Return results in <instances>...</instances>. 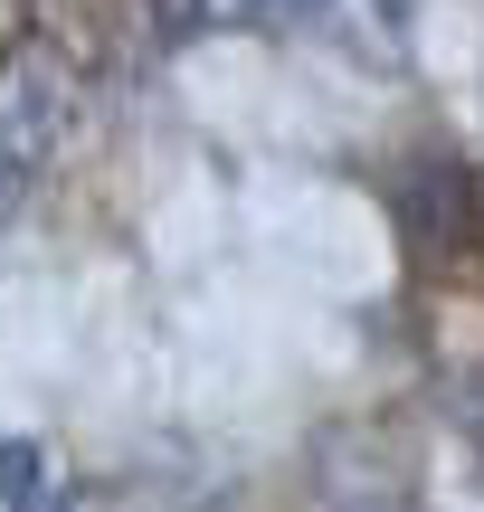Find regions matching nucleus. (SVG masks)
I'll return each mask as SVG.
<instances>
[{"label": "nucleus", "instance_id": "423d86ee", "mask_svg": "<svg viewBox=\"0 0 484 512\" xmlns=\"http://www.w3.org/2000/svg\"><path fill=\"white\" fill-rule=\"evenodd\" d=\"M10 209H19V171L0 162V219H10Z\"/></svg>", "mask_w": 484, "mask_h": 512}, {"label": "nucleus", "instance_id": "f03ea898", "mask_svg": "<svg viewBox=\"0 0 484 512\" xmlns=\"http://www.w3.org/2000/svg\"><path fill=\"white\" fill-rule=\"evenodd\" d=\"M323 512H418L409 484H399V465L380 456V446L361 437H323V484H314Z\"/></svg>", "mask_w": 484, "mask_h": 512}, {"label": "nucleus", "instance_id": "39448f33", "mask_svg": "<svg viewBox=\"0 0 484 512\" xmlns=\"http://www.w3.org/2000/svg\"><path fill=\"white\" fill-rule=\"evenodd\" d=\"M38 484H48V456L29 437H0V512H29Z\"/></svg>", "mask_w": 484, "mask_h": 512}, {"label": "nucleus", "instance_id": "7ed1b4c3", "mask_svg": "<svg viewBox=\"0 0 484 512\" xmlns=\"http://www.w3.org/2000/svg\"><path fill=\"white\" fill-rule=\"evenodd\" d=\"M399 219H409L418 247H456V238L475 228V190H466V171H456V162H418L409 181H399Z\"/></svg>", "mask_w": 484, "mask_h": 512}, {"label": "nucleus", "instance_id": "f257e3e1", "mask_svg": "<svg viewBox=\"0 0 484 512\" xmlns=\"http://www.w3.org/2000/svg\"><path fill=\"white\" fill-rule=\"evenodd\" d=\"M67 114H76V76L48 38H10L0 48V162L38 171L57 143H67Z\"/></svg>", "mask_w": 484, "mask_h": 512}, {"label": "nucleus", "instance_id": "20e7f679", "mask_svg": "<svg viewBox=\"0 0 484 512\" xmlns=\"http://www.w3.org/2000/svg\"><path fill=\"white\" fill-rule=\"evenodd\" d=\"M314 19L361 67H409V0H314Z\"/></svg>", "mask_w": 484, "mask_h": 512}]
</instances>
